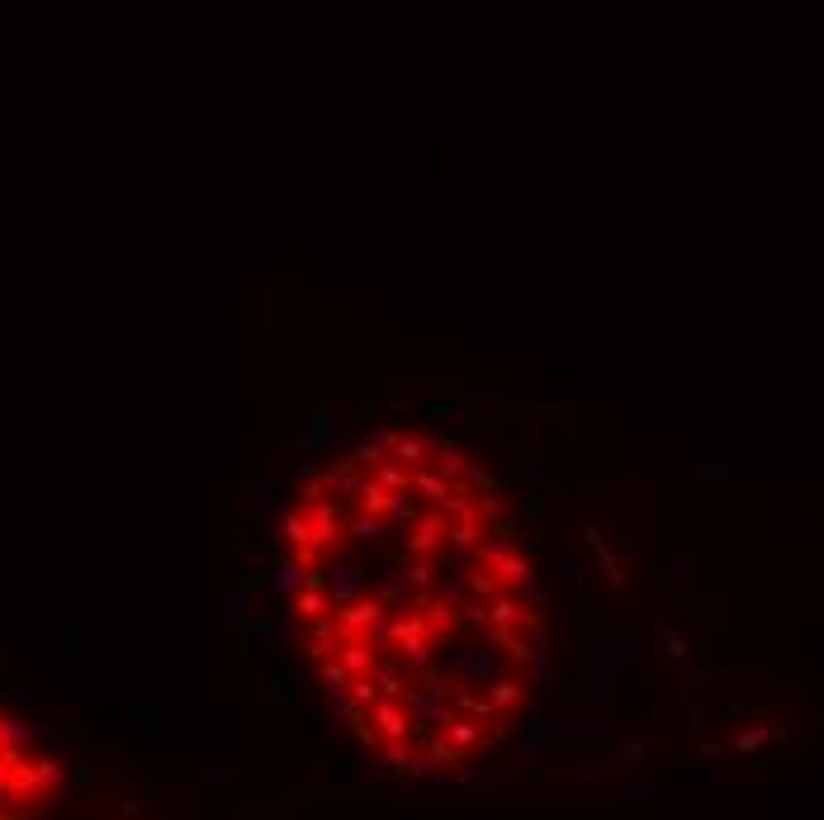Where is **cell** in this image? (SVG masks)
I'll use <instances>...</instances> for the list:
<instances>
[{"mask_svg":"<svg viewBox=\"0 0 824 820\" xmlns=\"http://www.w3.org/2000/svg\"><path fill=\"white\" fill-rule=\"evenodd\" d=\"M498 484L441 437L384 432L299 489L285 541L327 693L389 768L484 754L545 678V617Z\"/></svg>","mask_w":824,"mask_h":820,"instance_id":"cell-1","label":"cell"}]
</instances>
